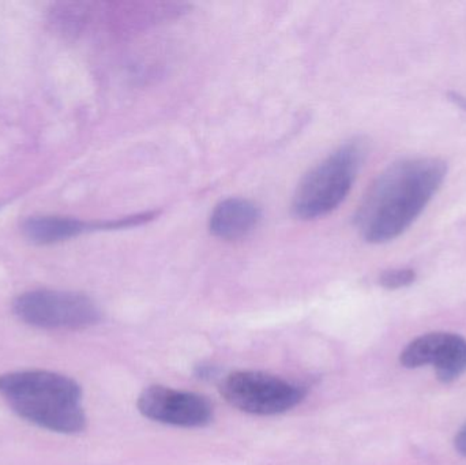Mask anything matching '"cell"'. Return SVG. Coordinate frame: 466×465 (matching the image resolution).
<instances>
[{"instance_id": "cell-1", "label": "cell", "mask_w": 466, "mask_h": 465, "mask_svg": "<svg viewBox=\"0 0 466 465\" xmlns=\"http://www.w3.org/2000/svg\"><path fill=\"white\" fill-rule=\"evenodd\" d=\"M448 166L435 157L407 158L391 164L367 191L356 226L372 245L404 234L445 182Z\"/></svg>"}, {"instance_id": "cell-2", "label": "cell", "mask_w": 466, "mask_h": 465, "mask_svg": "<svg viewBox=\"0 0 466 465\" xmlns=\"http://www.w3.org/2000/svg\"><path fill=\"white\" fill-rule=\"evenodd\" d=\"M0 395L22 420L62 434L86 426L82 390L70 377L46 370H25L0 376Z\"/></svg>"}, {"instance_id": "cell-3", "label": "cell", "mask_w": 466, "mask_h": 465, "mask_svg": "<svg viewBox=\"0 0 466 465\" xmlns=\"http://www.w3.org/2000/svg\"><path fill=\"white\" fill-rule=\"evenodd\" d=\"M366 153L364 139H350L309 169L293 194L295 217L317 220L336 210L352 190Z\"/></svg>"}, {"instance_id": "cell-4", "label": "cell", "mask_w": 466, "mask_h": 465, "mask_svg": "<svg viewBox=\"0 0 466 465\" xmlns=\"http://www.w3.org/2000/svg\"><path fill=\"white\" fill-rule=\"evenodd\" d=\"M14 314L41 329H86L98 324L101 311L86 295L57 289H35L19 295Z\"/></svg>"}, {"instance_id": "cell-5", "label": "cell", "mask_w": 466, "mask_h": 465, "mask_svg": "<svg viewBox=\"0 0 466 465\" xmlns=\"http://www.w3.org/2000/svg\"><path fill=\"white\" fill-rule=\"evenodd\" d=\"M220 392L235 409L270 417L295 409L306 399V389L262 371H235L221 381Z\"/></svg>"}, {"instance_id": "cell-6", "label": "cell", "mask_w": 466, "mask_h": 465, "mask_svg": "<svg viewBox=\"0 0 466 465\" xmlns=\"http://www.w3.org/2000/svg\"><path fill=\"white\" fill-rule=\"evenodd\" d=\"M137 406L147 420L177 428H205L213 420V406L205 396L161 385L142 390Z\"/></svg>"}, {"instance_id": "cell-7", "label": "cell", "mask_w": 466, "mask_h": 465, "mask_svg": "<svg viewBox=\"0 0 466 465\" xmlns=\"http://www.w3.org/2000/svg\"><path fill=\"white\" fill-rule=\"evenodd\" d=\"M400 360L407 369L432 365L438 379L449 384L466 371V340L454 333H429L413 340Z\"/></svg>"}, {"instance_id": "cell-8", "label": "cell", "mask_w": 466, "mask_h": 465, "mask_svg": "<svg viewBox=\"0 0 466 465\" xmlns=\"http://www.w3.org/2000/svg\"><path fill=\"white\" fill-rule=\"evenodd\" d=\"M260 218V207L249 199H224L210 215V234L221 240L243 239L257 228Z\"/></svg>"}, {"instance_id": "cell-9", "label": "cell", "mask_w": 466, "mask_h": 465, "mask_svg": "<svg viewBox=\"0 0 466 465\" xmlns=\"http://www.w3.org/2000/svg\"><path fill=\"white\" fill-rule=\"evenodd\" d=\"M93 229H108V224L106 221L87 224L78 218L65 216H33L22 224L25 237L30 242L41 246L65 242Z\"/></svg>"}, {"instance_id": "cell-10", "label": "cell", "mask_w": 466, "mask_h": 465, "mask_svg": "<svg viewBox=\"0 0 466 465\" xmlns=\"http://www.w3.org/2000/svg\"><path fill=\"white\" fill-rule=\"evenodd\" d=\"M416 280V272L412 269H391L383 272L380 278V286L388 289H400L410 286Z\"/></svg>"}, {"instance_id": "cell-11", "label": "cell", "mask_w": 466, "mask_h": 465, "mask_svg": "<svg viewBox=\"0 0 466 465\" xmlns=\"http://www.w3.org/2000/svg\"><path fill=\"white\" fill-rule=\"evenodd\" d=\"M454 442H456V450L466 458V425L457 433Z\"/></svg>"}]
</instances>
